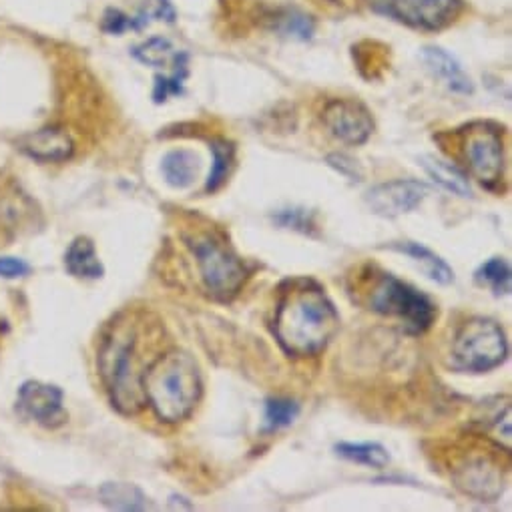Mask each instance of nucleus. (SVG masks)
<instances>
[{
    "label": "nucleus",
    "mask_w": 512,
    "mask_h": 512,
    "mask_svg": "<svg viewBox=\"0 0 512 512\" xmlns=\"http://www.w3.org/2000/svg\"><path fill=\"white\" fill-rule=\"evenodd\" d=\"M338 328L340 314L318 282L298 278L282 288L274 316V334L288 356L310 358L320 354Z\"/></svg>",
    "instance_id": "1"
},
{
    "label": "nucleus",
    "mask_w": 512,
    "mask_h": 512,
    "mask_svg": "<svg viewBox=\"0 0 512 512\" xmlns=\"http://www.w3.org/2000/svg\"><path fill=\"white\" fill-rule=\"evenodd\" d=\"M141 326L133 316L117 318L105 332L97 356V368L111 404L121 414H137L145 404V372L155 358H147L139 346Z\"/></svg>",
    "instance_id": "2"
},
{
    "label": "nucleus",
    "mask_w": 512,
    "mask_h": 512,
    "mask_svg": "<svg viewBox=\"0 0 512 512\" xmlns=\"http://www.w3.org/2000/svg\"><path fill=\"white\" fill-rule=\"evenodd\" d=\"M145 400L159 420L175 424L197 408L203 382L195 358L179 348L159 354L145 372Z\"/></svg>",
    "instance_id": "3"
},
{
    "label": "nucleus",
    "mask_w": 512,
    "mask_h": 512,
    "mask_svg": "<svg viewBox=\"0 0 512 512\" xmlns=\"http://www.w3.org/2000/svg\"><path fill=\"white\" fill-rule=\"evenodd\" d=\"M185 241L195 255L207 292L223 302L237 296L247 280V270L239 255L213 231H197L185 237Z\"/></svg>",
    "instance_id": "4"
},
{
    "label": "nucleus",
    "mask_w": 512,
    "mask_h": 512,
    "mask_svg": "<svg viewBox=\"0 0 512 512\" xmlns=\"http://www.w3.org/2000/svg\"><path fill=\"white\" fill-rule=\"evenodd\" d=\"M452 368L468 374H482L498 368L508 356V342L502 326L490 318H470L454 334Z\"/></svg>",
    "instance_id": "5"
},
{
    "label": "nucleus",
    "mask_w": 512,
    "mask_h": 512,
    "mask_svg": "<svg viewBox=\"0 0 512 512\" xmlns=\"http://www.w3.org/2000/svg\"><path fill=\"white\" fill-rule=\"evenodd\" d=\"M368 306L380 316L400 320L408 334L426 332L438 316V310L428 296L386 272H382L372 284V290L368 292Z\"/></svg>",
    "instance_id": "6"
},
{
    "label": "nucleus",
    "mask_w": 512,
    "mask_h": 512,
    "mask_svg": "<svg viewBox=\"0 0 512 512\" xmlns=\"http://www.w3.org/2000/svg\"><path fill=\"white\" fill-rule=\"evenodd\" d=\"M462 151L472 177L486 189H496L504 177L502 133L492 123H472L462 133Z\"/></svg>",
    "instance_id": "7"
},
{
    "label": "nucleus",
    "mask_w": 512,
    "mask_h": 512,
    "mask_svg": "<svg viewBox=\"0 0 512 512\" xmlns=\"http://www.w3.org/2000/svg\"><path fill=\"white\" fill-rule=\"evenodd\" d=\"M376 13L420 31H442L462 13L460 0H370Z\"/></svg>",
    "instance_id": "8"
},
{
    "label": "nucleus",
    "mask_w": 512,
    "mask_h": 512,
    "mask_svg": "<svg viewBox=\"0 0 512 512\" xmlns=\"http://www.w3.org/2000/svg\"><path fill=\"white\" fill-rule=\"evenodd\" d=\"M450 478L456 488L480 502H494L504 488L498 462L488 452L480 450L462 454L454 462Z\"/></svg>",
    "instance_id": "9"
},
{
    "label": "nucleus",
    "mask_w": 512,
    "mask_h": 512,
    "mask_svg": "<svg viewBox=\"0 0 512 512\" xmlns=\"http://www.w3.org/2000/svg\"><path fill=\"white\" fill-rule=\"evenodd\" d=\"M326 129L346 145H364L374 133L370 111L354 99H332L322 111Z\"/></svg>",
    "instance_id": "10"
},
{
    "label": "nucleus",
    "mask_w": 512,
    "mask_h": 512,
    "mask_svg": "<svg viewBox=\"0 0 512 512\" xmlns=\"http://www.w3.org/2000/svg\"><path fill=\"white\" fill-rule=\"evenodd\" d=\"M17 410L27 420H33L45 428H59L69 418L63 406L61 388L39 380H29L19 388Z\"/></svg>",
    "instance_id": "11"
},
{
    "label": "nucleus",
    "mask_w": 512,
    "mask_h": 512,
    "mask_svg": "<svg viewBox=\"0 0 512 512\" xmlns=\"http://www.w3.org/2000/svg\"><path fill=\"white\" fill-rule=\"evenodd\" d=\"M428 195V185L416 179H394L366 193V205L382 217H398L416 209Z\"/></svg>",
    "instance_id": "12"
},
{
    "label": "nucleus",
    "mask_w": 512,
    "mask_h": 512,
    "mask_svg": "<svg viewBox=\"0 0 512 512\" xmlns=\"http://www.w3.org/2000/svg\"><path fill=\"white\" fill-rule=\"evenodd\" d=\"M21 149L37 161L59 163V161H67L73 155L75 143L67 131L51 127V129H41L23 137Z\"/></svg>",
    "instance_id": "13"
},
{
    "label": "nucleus",
    "mask_w": 512,
    "mask_h": 512,
    "mask_svg": "<svg viewBox=\"0 0 512 512\" xmlns=\"http://www.w3.org/2000/svg\"><path fill=\"white\" fill-rule=\"evenodd\" d=\"M422 61L426 63L428 71L438 77L440 81L446 83V87L454 93H462V95H468L474 91V85H472V79L462 71L460 63L448 55L444 49H438V47H426L422 51Z\"/></svg>",
    "instance_id": "14"
},
{
    "label": "nucleus",
    "mask_w": 512,
    "mask_h": 512,
    "mask_svg": "<svg viewBox=\"0 0 512 512\" xmlns=\"http://www.w3.org/2000/svg\"><path fill=\"white\" fill-rule=\"evenodd\" d=\"M65 268L71 276L81 280H99L105 274L95 243L89 237L73 239L65 253Z\"/></svg>",
    "instance_id": "15"
},
{
    "label": "nucleus",
    "mask_w": 512,
    "mask_h": 512,
    "mask_svg": "<svg viewBox=\"0 0 512 512\" xmlns=\"http://www.w3.org/2000/svg\"><path fill=\"white\" fill-rule=\"evenodd\" d=\"M390 249L394 251H400V253H406L408 258H412L414 262H418L424 270V274L434 280L436 284L440 286H448L454 282V272L452 268L440 258L438 253H434L432 249H428L426 245L422 243H416V241H402V243H392Z\"/></svg>",
    "instance_id": "16"
},
{
    "label": "nucleus",
    "mask_w": 512,
    "mask_h": 512,
    "mask_svg": "<svg viewBox=\"0 0 512 512\" xmlns=\"http://www.w3.org/2000/svg\"><path fill=\"white\" fill-rule=\"evenodd\" d=\"M424 171L440 185L444 187L446 191L454 193V195H460V197H470L472 195V189H470V183H468V177L452 163L448 161H442L434 155H424L420 159Z\"/></svg>",
    "instance_id": "17"
},
{
    "label": "nucleus",
    "mask_w": 512,
    "mask_h": 512,
    "mask_svg": "<svg viewBox=\"0 0 512 512\" xmlns=\"http://www.w3.org/2000/svg\"><path fill=\"white\" fill-rule=\"evenodd\" d=\"M161 171L165 175V181L173 187H187L197 179L199 173V157L193 151L187 149H175L169 151L163 157Z\"/></svg>",
    "instance_id": "18"
},
{
    "label": "nucleus",
    "mask_w": 512,
    "mask_h": 512,
    "mask_svg": "<svg viewBox=\"0 0 512 512\" xmlns=\"http://www.w3.org/2000/svg\"><path fill=\"white\" fill-rule=\"evenodd\" d=\"M133 57L147 65V67H155V69H165V67H173L177 65L179 59L185 57V53H179L171 41L163 39V37H153L145 43H141L139 47L133 49Z\"/></svg>",
    "instance_id": "19"
},
{
    "label": "nucleus",
    "mask_w": 512,
    "mask_h": 512,
    "mask_svg": "<svg viewBox=\"0 0 512 512\" xmlns=\"http://www.w3.org/2000/svg\"><path fill=\"white\" fill-rule=\"evenodd\" d=\"M334 450L338 456L370 468H386L390 464L388 450L378 442H340Z\"/></svg>",
    "instance_id": "20"
},
{
    "label": "nucleus",
    "mask_w": 512,
    "mask_h": 512,
    "mask_svg": "<svg viewBox=\"0 0 512 512\" xmlns=\"http://www.w3.org/2000/svg\"><path fill=\"white\" fill-rule=\"evenodd\" d=\"M99 496L103 504L115 510H143L147 506V496L127 482H107L101 486Z\"/></svg>",
    "instance_id": "21"
},
{
    "label": "nucleus",
    "mask_w": 512,
    "mask_h": 512,
    "mask_svg": "<svg viewBox=\"0 0 512 512\" xmlns=\"http://www.w3.org/2000/svg\"><path fill=\"white\" fill-rule=\"evenodd\" d=\"M213 151V165H211V173L209 179L205 183V191L207 193H215L217 189H221V185L227 181L231 165H233V157H235V149L229 141L225 139H217L211 145Z\"/></svg>",
    "instance_id": "22"
},
{
    "label": "nucleus",
    "mask_w": 512,
    "mask_h": 512,
    "mask_svg": "<svg viewBox=\"0 0 512 512\" xmlns=\"http://www.w3.org/2000/svg\"><path fill=\"white\" fill-rule=\"evenodd\" d=\"M510 266L502 258H490L476 270V282L488 286L496 296L510 294Z\"/></svg>",
    "instance_id": "23"
},
{
    "label": "nucleus",
    "mask_w": 512,
    "mask_h": 512,
    "mask_svg": "<svg viewBox=\"0 0 512 512\" xmlns=\"http://www.w3.org/2000/svg\"><path fill=\"white\" fill-rule=\"evenodd\" d=\"M300 414V404L290 398H272L266 402V430H282L294 424Z\"/></svg>",
    "instance_id": "24"
},
{
    "label": "nucleus",
    "mask_w": 512,
    "mask_h": 512,
    "mask_svg": "<svg viewBox=\"0 0 512 512\" xmlns=\"http://www.w3.org/2000/svg\"><path fill=\"white\" fill-rule=\"evenodd\" d=\"M187 77V55L173 67V73L169 77H157L153 99L155 103H163L169 97H177L183 93V81Z\"/></svg>",
    "instance_id": "25"
},
{
    "label": "nucleus",
    "mask_w": 512,
    "mask_h": 512,
    "mask_svg": "<svg viewBox=\"0 0 512 512\" xmlns=\"http://www.w3.org/2000/svg\"><path fill=\"white\" fill-rule=\"evenodd\" d=\"M133 7L137 9V19L143 21V25H149L151 21H175L171 0H133Z\"/></svg>",
    "instance_id": "26"
},
{
    "label": "nucleus",
    "mask_w": 512,
    "mask_h": 512,
    "mask_svg": "<svg viewBox=\"0 0 512 512\" xmlns=\"http://www.w3.org/2000/svg\"><path fill=\"white\" fill-rule=\"evenodd\" d=\"M278 31H280L282 35H288V37L306 41V39H310L312 33H314V23H312L308 17H304V15L292 11V13H288V15H284V17L278 19Z\"/></svg>",
    "instance_id": "27"
},
{
    "label": "nucleus",
    "mask_w": 512,
    "mask_h": 512,
    "mask_svg": "<svg viewBox=\"0 0 512 512\" xmlns=\"http://www.w3.org/2000/svg\"><path fill=\"white\" fill-rule=\"evenodd\" d=\"M101 27L109 35H123L125 31H137V29H141L145 25L137 17H129V15H125L119 9H109L103 15V25Z\"/></svg>",
    "instance_id": "28"
},
{
    "label": "nucleus",
    "mask_w": 512,
    "mask_h": 512,
    "mask_svg": "<svg viewBox=\"0 0 512 512\" xmlns=\"http://www.w3.org/2000/svg\"><path fill=\"white\" fill-rule=\"evenodd\" d=\"M274 221L278 225H282V227L296 229V231H302V233H312V229L316 227L312 213H308L306 209H286V211H280L274 217Z\"/></svg>",
    "instance_id": "29"
},
{
    "label": "nucleus",
    "mask_w": 512,
    "mask_h": 512,
    "mask_svg": "<svg viewBox=\"0 0 512 512\" xmlns=\"http://www.w3.org/2000/svg\"><path fill=\"white\" fill-rule=\"evenodd\" d=\"M31 274V266L19 258H0V278L19 280Z\"/></svg>",
    "instance_id": "30"
},
{
    "label": "nucleus",
    "mask_w": 512,
    "mask_h": 512,
    "mask_svg": "<svg viewBox=\"0 0 512 512\" xmlns=\"http://www.w3.org/2000/svg\"><path fill=\"white\" fill-rule=\"evenodd\" d=\"M492 434L506 450H510V406H506L504 414L498 416L492 424Z\"/></svg>",
    "instance_id": "31"
},
{
    "label": "nucleus",
    "mask_w": 512,
    "mask_h": 512,
    "mask_svg": "<svg viewBox=\"0 0 512 512\" xmlns=\"http://www.w3.org/2000/svg\"><path fill=\"white\" fill-rule=\"evenodd\" d=\"M330 165L334 167V169H338L342 175H346V177H356L358 181H360V177H362V173L358 171V165L352 161V159H348V157H344V155H330Z\"/></svg>",
    "instance_id": "32"
}]
</instances>
